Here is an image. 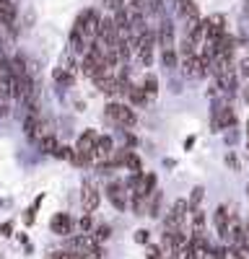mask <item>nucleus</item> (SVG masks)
<instances>
[{"label":"nucleus","mask_w":249,"mask_h":259,"mask_svg":"<svg viewBox=\"0 0 249 259\" xmlns=\"http://www.w3.org/2000/svg\"><path fill=\"white\" fill-rule=\"evenodd\" d=\"M163 228H174V231L187 236V228H190V205H187V200L174 202V207L169 210V215H166Z\"/></svg>","instance_id":"f03ea898"},{"label":"nucleus","mask_w":249,"mask_h":259,"mask_svg":"<svg viewBox=\"0 0 249 259\" xmlns=\"http://www.w3.org/2000/svg\"><path fill=\"white\" fill-rule=\"evenodd\" d=\"M94 233H91V239L96 241V244H101V241H107L109 236H112V228L107 226V223H101V226H96V228H91Z\"/></svg>","instance_id":"a211bd4d"},{"label":"nucleus","mask_w":249,"mask_h":259,"mask_svg":"<svg viewBox=\"0 0 249 259\" xmlns=\"http://www.w3.org/2000/svg\"><path fill=\"white\" fill-rule=\"evenodd\" d=\"M213 223H216L218 236H221V239H226V231H228V207H226V205H218V207H216Z\"/></svg>","instance_id":"f8f14e48"},{"label":"nucleus","mask_w":249,"mask_h":259,"mask_svg":"<svg viewBox=\"0 0 249 259\" xmlns=\"http://www.w3.org/2000/svg\"><path fill=\"white\" fill-rule=\"evenodd\" d=\"M156 45L161 47V52H166V50H177L172 21H161V26H158V31H156Z\"/></svg>","instance_id":"0eeeda50"},{"label":"nucleus","mask_w":249,"mask_h":259,"mask_svg":"<svg viewBox=\"0 0 249 259\" xmlns=\"http://www.w3.org/2000/svg\"><path fill=\"white\" fill-rule=\"evenodd\" d=\"M36 143H39V148L45 150V153H50V156H55V150L60 148V143H57V138H55L52 133H45V135H42Z\"/></svg>","instance_id":"2eb2a0df"},{"label":"nucleus","mask_w":249,"mask_h":259,"mask_svg":"<svg viewBox=\"0 0 249 259\" xmlns=\"http://www.w3.org/2000/svg\"><path fill=\"white\" fill-rule=\"evenodd\" d=\"M99 202H101L99 187H96L94 182H89V179H86V182L80 184V207H83V215H91V212H96Z\"/></svg>","instance_id":"7ed1b4c3"},{"label":"nucleus","mask_w":249,"mask_h":259,"mask_svg":"<svg viewBox=\"0 0 249 259\" xmlns=\"http://www.w3.org/2000/svg\"><path fill=\"white\" fill-rule=\"evenodd\" d=\"M244 99H246V104H249V83H246V89H244Z\"/></svg>","instance_id":"7c9ffc66"},{"label":"nucleus","mask_w":249,"mask_h":259,"mask_svg":"<svg viewBox=\"0 0 249 259\" xmlns=\"http://www.w3.org/2000/svg\"><path fill=\"white\" fill-rule=\"evenodd\" d=\"M78 228H80V233H91V215H80V221H78Z\"/></svg>","instance_id":"5701e85b"},{"label":"nucleus","mask_w":249,"mask_h":259,"mask_svg":"<svg viewBox=\"0 0 249 259\" xmlns=\"http://www.w3.org/2000/svg\"><path fill=\"white\" fill-rule=\"evenodd\" d=\"M107 200L114 205V210H124L130 205V197H128V187L122 182H109L107 184Z\"/></svg>","instance_id":"39448f33"},{"label":"nucleus","mask_w":249,"mask_h":259,"mask_svg":"<svg viewBox=\"0 0 249 259\" xmlns=\"http://www.w3.org/2000/svg\"><path fill=\"white\" fill-rule=\"evenodd\" d=\"M133 239H135V244H148L151 241V231L148 228H138Z\"/></svg>","instance_id":"4be33fe9"},{"label":"nucleus","mask_w":249,"mask_h":259,"mask_svg":"<svg viewBox=\"0 0 249 259\" xmlns=\"http://www.w3.org/2000/svg\"><path fill=\"white\" fill-rule=\"evenodd\" d=\"M140 89L145 91V96H148V99H153V96L158 94V78H156L153 73H145V78H143V83H140Z\"/></svg>","instance_id":"4468645a"},{"label":"nucleus","mask_w":249,"mask_h":259,"mask_svg":"<svg viewBox=\"0 0 249 259\" xmlns=\"http://www.w3.org/2000/svg\"><path fill=\"white\" fill-rule=\"evenodd\" d=\"M179 3V13L187 18V16H195L197 13V6H195V0H177Z\"/></svg>","instance_id":"6ab92c4d"},{"label":"nucleus","mask_w":249,"mask_h":259,"mask_svg":"<svg viewBox=\"0 0 249 259\" xmlns=\"http://www.w3.org/2000/svg\"><path fill=\"white\" fill-rule=\"evenodd\" d=\"M112 153H114V140H112V135H99L96 138V145H94V150H91V163H104V161H109L112 158Z\"/></svg>","instance_id":"20e7f679"},{"label":"nucleus","mask_w":249,"mask_h":259,"mask_svg":"<svg viewBox=\"0 0 249 259\" xmlns=\"http://www.w3.org/2000/svg\"><path fill=\"white\" fill-rule=\"evenodd\" d=\"M223 259H244V256H241L239 249H234V246H223Z\"/></svg>","instance_id":"b1692460"},{"label":"nucleus","mask_w":249,"mask_h":259,"mask_svg":"<svg viewBox=\"0 0 249 259\" xmlns=\"http://www.w3.org/2000/svg\"><path fill=\"white\" fill-rule=\"evenodd\" d=\"M52 78L60 85H73L75 83V65L73 62H60L55 68V73H52Z\"/></svg>","instance_id":"1a4fd4ad"},{"label":"nucleus","mask_w":249,"mask_h":259,"mask_svg":"<svg viewBox=\"0 0 249 259\" xmlns=\"http://www.w3.org/2000/svg\"><path fill=\"white\" fill-rule=\"evenodd\" d=\"M13 233V223L11 221H6L3 226H0V236H11Z\"/></svg>","instance_id":"bb28decb"},{"label":"nucleus","mask_w":249,"mask_h":259,"mask_svg":"<svg viewBox=\"0 0 249 259\" xmlns=\"http://www.w3.org/2000/svg\"><path fill=\"white\" fill-rule=\"evenodd\" d=\"M192 145H195V138H187V140H184V150H190Z\"/></svg>","instance_id":"c756f323"},{"label":"nucleus","mask_w":249,"mask_h":259,"mask_svg":"<svg viewBox=\"0 0 249 259\" xmlns=\"http://www.w3.org/2000/svg\"><path fill=\"white\" fill-rule=\"evenodd\" d=\"M47 259H55V256H47Z\"/></svg>","instance_id":"473e14b6"},{"label":"nucleus","mask_w":249,"mask_h":259,"mask_svg":"<svg viewBox=\"0 0 249 259\" xmlns=\"http://www.w3.org/2000/svg\"><path fill=\"white\" fill-rule=\"evenodd\" d=\"M135 6H140V0H124V8H135Z\"/></svg>","instance_id":"c85d7f7f"},{"label":"nucleus","mask_w":249,"mask_h":259,"mask_svg":"<svg viewBox=\"0 0 249 259\" xmlns=\"http://www.w3.org/2000/svg\"><path fill=\"white\" fill-rule=\"evenodd\" d=\"M148 259H163L161 249H158V246H148Z\"/></svg>","instance_id":"a878e982"},{"label":"nucleus","mask_w":249,"mask_h":259,"mask_svg":"<svg viewBox=\"0 0 249 259\" xmlns=\"http://www.w3.org/2000/svg\"><path fill=\"white\" fill-rule=\"evenodd\" d=\"M50 231L55 236H70L73 233V218L68 212H55L50 221Z\"/></svg>","instance_id":"6e6552de"},{"label":"nucleus","mask_w":249,"mask_h":259,"mask_svg":"<svg viewBox=\"0 0 249 259\" xmlns=\"http://www.w3.org/2000/svg\"><path fill=\"white\" fill-rule=\"evenodd\" d=\"M239 75L249 80V57H244V60L239 62Z\"/></svg>","instance_id":"393cba45"},{"label":"nucleus","mask_w":249,"mask_h":259,"mask_svg":"<svg viewBox=\"0 0 249 259\" xmlns=\"http://www.w3.org/2000/svg\"><path fill=\"white\" fill-rule=\"evenodd\" d=\"M124 96H128V99H130V101H133L135 106H143L145 101H148V96H145V91L140 89V85H133V83L128 85V91H124Z\"/></svg>","instance_id":"f3484780"},{"label":"nucleus","mask_w":249,"mask_h":259,"mask_svg":"<svg viewBox=\"0 0 249 259\" xmlns=\"http://www.w3.org/2000/svg\"><path fill=\"white\" fill-rule=\"evenodd\" d=\"M104 117H107L109 122H114L117 127H122V130H130V127H135V122H138V114L130 109L128 104H119V101L107 104V109H104Z\"/></svg>","instance_id":"f257e3e1"},{"label":"nucleus","mask_w":249,"mask_h":259,"mask_svg":"<svg viewBox=\"0 0 249 259\" xmlns=\"http://www.w3.org/2000/svg\"><path fill=\"white\" fill-rule=\"evenodd\" d=\"M96 138H99L96 130H83V135L78 138V143H75L73 150H78V153H89V156H91V150H94V145H96Z\"/></svg>","instance_id":"9d476101"},{"label":"nucleus","mask_w":249,"mask_h":259,"mask_svg":"<svg viewBox=\"0 0 249 259\" xmlns=\"http://www.w3.org/2000/svg\"><path fill=\"white\" fill-rule=\"evenodd\" d=\"M226 163L231 166V168H239V161H236V156H226Z\"/></svg>","instance_id":"cd10ccee"},{"label":"nucleus","mask_w":249,"mask_h":259,"mask_svg":"<svg viewBox=\"0 0 249 259\" xmlns=\"http://www.w3.org/2000/svg\"><path fill=\"white\" fill-rule=\"evenodd\" d=\"M202 197H205V189H202V187H195L192 194H190V202H187V205H190V210H192V207H200Z\"/></svg>","instance_id":"aec40b11"},{"label":"nucleus","mask_w":249,"mask_h":259,"mask_svg":"<svg viewBox=\"0 0 249 259\" xmlns=\"http://www.w3.org/2000/svg\"><path fill=\"white\" fill-rule=\"evenodd\" d=\"M246 148H249V122H246Z\"/></svg>","instance_id":"2f4dec72"},{"label":"nucleus","mask_w":249,"mask_h":259,"mask_svg":"<svg viewBox=\"0 0 249 259\" xmlns=\"http://www.w3.org/2000/svg\"><path fill=\"white\" fill-rule=\"evenodd\" d=\"M24 133L29 140H39L42 138V119L36 112H29V117L24 119Z\"/></svg>","instance_id":"9b49d317"},{"label":"nucleus","mask_w":249,"mask_h":259,"mask_svg":"<svg viewBox=\"0 0 249 259\" xmlns=\"http://www.w3.org/2000/svg\"><path fill=\"white\" fill-rule=\"evenodd\" d=\"M236 122V114L231 106H223V104H216L213 109V130L218 133V130H226V127H234Z\"/></svg>","instance_id":"423d86ee"},{"label":"nucleus","mask_w":249,"mask_h":259,"mask_svg":"<svg viewBox=\"0 0 249 259\" xmlns=\"http://www.w3.org/2000/svg\"><path fill=\"white\" fill-rule=\"evenodd\" d=\"M161 60H163V68H177V50H166Z\"/></svg>","instance_id":"412c9836"},{"label":"nucleus","mask_w":249,"mask_h":259,"mask_svg":"<svg viewBox=\"0 0 249 259\" xmlns=\"http://www.w3.org/2000/svg\"><path fill=\"white\" fill-rule=\"evenodd\" d=\"M161 200H163V194L158 192V187L151 192V197H148V202H145V210H148V215L151 218H158L161 215Z\"/></svg>","instance_id":"ddd939ff"},{"label":"nucleus","mask_w":249,"mask_h":259,"mask_svg":"<svg viewBox=\"0 0 249 259\" xmlns=\"http://www.w3.org/2000/svg\"><path fill=\"white\" fill-rule=\"evenodd\" d=\"M122 166L128 171H133V174H140V171H143V161H140L138 153H133V150H128V156L122 158Z\"/></svg>","instance_id":"dca6fc26"}]
</instances>
